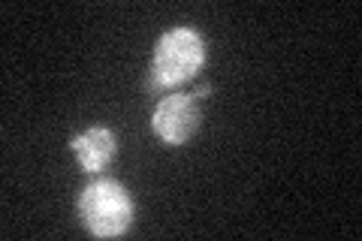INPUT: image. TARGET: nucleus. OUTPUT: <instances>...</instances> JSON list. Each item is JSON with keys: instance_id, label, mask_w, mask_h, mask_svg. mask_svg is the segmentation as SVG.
<instances>
[{"instance_id": "1", "label": "nucleus", "mask_w": 362, "mask_h": 241, "mask_svg": "<svg viewBox=\"0 0 362 241\" xmlns=\"http://www.w3.org/2000/svg\"><path fill=\"white\" fill-rule=\"evenodd\" d=\"M206 64V40L194 28L166 30L154 45L151 57V88H178L197 78Z\"/></svg>"}, {"instance_id": "2", "label": "nucleus", "mask_w": 362, "mask_h": 241, "mask_svg": "<svg viewBox=\"0 0 362 241\" xmlns=\"http://www.w3.org/2000/svg\"><path fill=\"white\" fill-rule=\"evenodd\" d=\"M78 214L90 235L115 238L124 235L133 223V199L118 181H94L78 196Z\"/></svg>"}, {"instance_id": "3", "label": "nucleus", "mask_w": 362, "mask_h": 241, "mask_svg": "<svg viewBox=\"0 0 362 241\" xmlns=\"http://www.w3.org/2000/svg\"><path fill=\"white\" fill-rule=\"evenodd\" d=\"M199 127V109L194 94H169L151 112V130L163 145H185Z\"/></svg>"}, {"instance_id": "4", "label": "nucleus", "mask_w": 362, "mask_h": 241, "mask_svg": "<svg viewBox=\"0 0 362 241\" xmlns=\"http://www.w3.org/2000/svg\"><path fill=\"white\" fill-rule=\"evenodd\" d=\"M73 154L78 157V166L85 172H100L106 169L112 160H115V151H118V139L115 133L106 130V127H90L85 133L73 136Z\"/></svg>"}, {"instance_id": "5", "label": "nucleus", "mask_w": 362, "mask_h": 241, "mask_svg": "<svg viewBox=\"0 0 362 241\" xmlns=\"http://www.w3.org/2000/svg\"><path fill=\"white\" fill-rule=\"evenodd\" d=\"M209 94H211L209 85H199V88H197V97H209Z\"/></svg>"}]
</instances>
